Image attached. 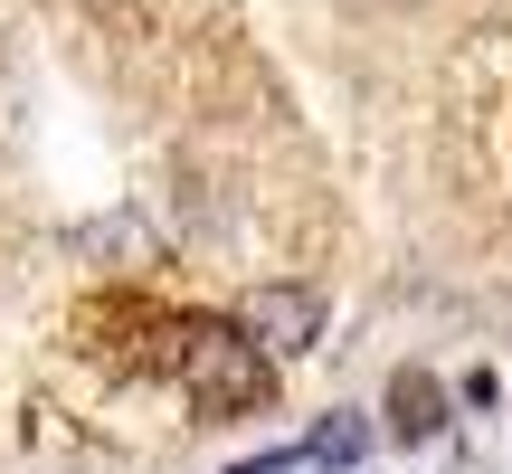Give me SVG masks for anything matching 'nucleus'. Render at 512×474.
<instances>
[{
    "label": "nucleus",
    "mask_w": 512,
    "mask_h": 474,
    "mask_svg": "<svg viewBox=\"0 0 512 474\" xmlns=\"http://www.w3.org/2000/svg\"><path fill=\"white\" fill-rule=\"evenodd\" d=\"M181 380H190V399H200V418H228V408H256L275 389V361L247 342L238 323H190Z\"/></svg>",
    "instance_id": "1"
},
{
    "label": "nucleus",
    "mask_w": 512,
    "mask_h": 474,
    "mask_svg": "<svg viewBox=\"0 0 512 474\" xmlns=\"http://www.w3.org/2000/svg\"><path fill=\"white\" fill-rule=\"evenodd\" d=\"M238 332L266 361H304V351L323 342V294L313 285H247L238 294Z\"/></svg>",
    "instance_id": "2"
},
{
    "label": "nucleus",
    "mask_w": 512,
    "mask_h": 474,
    "mask_svg": "<svg viewBox=\"0 0 512 474\" xmlns=\"http://www.w3.org/2000/svg\"><path fill=\"white\" fill-rule=\"evenodd\" d=\"M437 427H446V389H437V370H418V361L389 370V437H399V446H427Z\"/></svg>",
    "instance_id": "3"
},
{
    "label": "nucleus",
    "mask_w": 512,
    "mask_h": 474,
    "mask_svg": "<svg viewBox=\"0 0 512 474\" xmlns=\"http://www.w3.org/2000/svg\"><path fill=\"white\" fill-rule=\"evenodd\" d=\"M361 456H370V418L361 408H332V418L304 437V465H323V474H351Z\"/></svg>",
    "instance_id": "4"
}]
</instances>
